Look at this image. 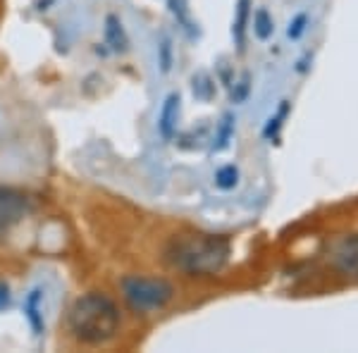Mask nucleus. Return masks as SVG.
I'll return each instance as SVG.
<instances>
[{
    "label": "nucleus",
    "instance_id": "10",
    "mask_svg": "<svg viewBox=\"0 0 358 353\" xmlns=\"http://www.w3.org/2000/svg\"><path fill=\"white\" fill-rule=\"evenodd\" d=\"M289 108H292V103H289V101H282V103H280V108H277V113L268 120V124L263 127V136L268 138V141H275V143H277V138H280L282 124H285L287 115H289Z\"/></svg>",
    "mask_w": 358,
    "mask_h": 353
},
{
    "label": "nucleus",
    "instance_id": "11",
    "mask_svg": "<svg viewBox=\"0 0 358 353\" xmlns=\"http://www.w3.org/2000/svg\"><path fill=\"white\" fill-rule=\"evenodd\" d=\"M234 136V115L232 113H224L220 124H217V134H215V143H213V150L215 153H220L229 146V141H232Z\"/></svg>",
    "mask_w": 358,
    "mask_h": 353
},
{
    "label": "nucleus",
    "instance_id": "12",
    "mask_svg": "<svg viewBox=\"0 0 358 353\" xmlns=\"http://www.w3.org/2000/svg\"><path fill=\"white\" fill-rule=\"evenodd\" d=\"M253 34H256V38H261V41H268L275 34V20L265 8L256 10V15H253Z\"/></svg>",
    "mask_w": 358,
    "mask_h": 353
},
{
    "label": "nucleus",
    "instance_id": "17",
    "mask_svg": "<svg viewBox=\"0 0 358 353\" xmlns=\"http://www.w3.org/2000/svg\"><path fill=\"white\" fill-rule=\"evenodd\" d=\"M158 65L160 72L167 74L172 69V43L170 38H163V43L158 45Z\"/></svg>",
    "mask_w": 358,
    "mask_h": 353
},
{
    "label": "nucleus",
    "instance_id": "13",
    "mask_svg": "<svg viewBox=\"0 0 358 353\" xmlns=\"http://www.w3.org/2000/svg\"><path fill=\"white\" fill-rule=\"evenodd\" d=\"M192 89H194V96L199 98V101H210V98L215 96V84H213V79L203 72L194 74Z\"/></svg>",
    "mask_w": 358,
    "mask_h": 353
},
{
    "label": "nucleus",
    "instance_id": "4",
    "mask_svg": "<svg viewBox=\"0 0 358 353\" xmlns=\"http://www.w3.org/2000/svg\"><path fill=\"white\" fill-rule=\"evenodd\" d=\"M29 212V199L22 191L0 187V231L15 227Z\"/></svg>",
    "mask_w": 358,
    "mask_h": 353
},
{
    "label": "nucleus",
    "instance_id": "1",
    "mask_svg": "<svg viewBox=\"0 0 358 353\" xmlns=\"http://www.w3.org/2000/svg\"><path fill=\"white\" fill-rule=\"evenodd\" d=\"M120 325H122L120 308L110 296L101 291L84 294L69 308V329H72L74 339L82 344H108L117 337Z\"/></svg>",
    "mask_w": 358,
    "mask_h": 353
},
{
    "label": "nucleus",
    "instance_id": "2",
    "mask_svg": "<svg viewBox=\"0 0 358 353\" xmlns=\"http://www.w3.org/2000/svg\"><path fill=\"white\" fill-rule=\"evenodd\" d=\"M229 239L215 234H184L167 248V260L172 268L192 277L217 275L229 260Z\"/></svg>",
    "mask_w": 358,
    "mask_h": 353
},
{
    "label": "nucleus",
    "instance_id": "7",
    "mask_svg": "<svg viewBox=\"0 0 358 353\" xmlns=\"http://www.w3.org/2000/svg\"><path fill=\"white\" fill-rule=\"evenodd\" d=\"M24 317L31 327V332L36 337H41L45 329V320H43V289H31L24 298Z\"/></svg>",
    "mask_w": 358,
    "mask_h": 353
},
{
    "label": "nucleus",
    "instance_id": "19",
    "mask_svg": "<svg viewBox=\"0 0 358 353\" xmlns=\"http://www.w3.org/2000/svg\"><path fill=\"white\" fill-rule=\"evenodd\" d=\"M10 301H13V296H10V287L8 284H0V310L8 308Z\"/></svg>",
    "mask_w": 358,
    "mask_h": 353
},
{
    "label": "nucleus",
    "instance_id": "8",
    "mask_svg": "<svg viewBox=\"0 0 358 353\" xmlns=\"http://www.w3.org/2000/svg\"><path fill=\"white\" fill-rule=\"evenodd\" d=\"M103 31H106V43L113 53H127L129 50V38H127V31L117 15L106 17V29Z\"/></svg>",
    "mask_w": 358,
    "mask_h": 353
},
{
    "label": "nucleus",
    "instance_id": "9",
    "mask_svg": "<svg viewBox=\"0 0 358 353\" xmlns=\"http://www.w3.org/2000/svg\"><path fill=\"white\" fill-rule=\"evenodd\" d=\"M248 20H251V0H239V3H236V13H234V27H232V36L239 50H244V43H246Z\"/></svg>",
    "mask_w": 358,
    "mask_h": 353
},
{
    "label": "nucleus",
    "instance_id": "6",
    "mask_svg": "<svg viewBox=\"0 0 358 353\" xmlns=\"http://www.w3.org/2000/svg\"><path fill=\"white\" fill-rule=\"evenodd\" d=\"M179 110H182V96H179L177 91H172V94H167V98L163 101V108H160V115H158V131L165 141H172V138H175Z\"/></svg>",
    "mask_w": 358,
    "mask_h": 353
},
{
    "label": "nucleus",
    "instance_id": "5",
    "mask_svg": "<svg viewBox=\"0 0 358 353\" xmlns=\"http://www.w3.org/2000/svg\"><path fill=\"white\" fill-rule=\"evenodd\" d=\"M330 263L334 265V270L342 272L346 277L358 275V234L342 236V239L332 246Z\"/></svg>",
    "mask_w": 358,
    "mask_h": 353
},
{
    "label": "nucleus",
    "instance_id": "16",
    "mask_svg": "<svg viewBox=\"0 0 358 353\" xmlns=\"http://www.w3.org/2000/svg\"><path fill=\"white\" fill-rule=\"evenodd\" d=\"M306 27H308V15L306 13H299L294 20L289 22V29H287V36L292 38V41H299V38L306 34Z\"/></svg>",
    "mask_w": 358,
    "mask_h": 353
},
{
    "label": "nucleus",
    "instance_id": "18",
    "mask_svg": "<svg viewBox=\"0 0 358 353\" xmlns=\"http://www.w3.org/2000/svg\"><path fill=\"white\" fill-rule=\"evenodd\" d=\"M248 96V74L241 77V82L236 84V91H232V103H241Z\"/></svg>",
    "mask_w": 358,
    "mask_h": 353
},
{
    "label": "nucleus",
    "instance_id": "15",
    "mask_svg": "<svg viewBox=\"0 0 358 353\" xmlns=\"http://www.w3.org/2000/svg\"><path fill=\"white\" fill-rule=\"evenodd\" d=\"M167 8H170V13L177 17V22L182 24L184 29H192V20H189V3L187 0H167Z\"/></svg>",
    "mask_w": 358,
    "mask_h": 353
},
{
    "label": "nucleus",
    "instance_id": "3",
    "mask_svg": "<svg viewBox=\"0 0 358 353\" xmlns=\"http://www.w3.org/2000/svg\"><path fill=\"white\" fill-rule=\"evenodd\" d=\"M120 287L127 305L136 312L163 310L175 296V287L160 277H124Z\"/></svg>",
    "mask_w": 358,
    "mask_h": 353
},
{
    "label": "nucleus",
    "instance_id": "14",
    "mask_svg": "<svg viewBox=\"0 0 358 353\" xmlns=\"http://www.w3.org/2000/svg\"><path fill=\"white\" fill-rule=\"evenodd\" d=\"M239 184V170L236 165H222L220 170L215 172V187L222 191H229Z\"/></svg>",
    "mask_w": 358,
    "mask_h": 353
}]
</instances>
